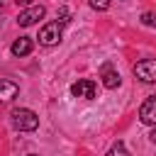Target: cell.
Wrapping results in <instances>:
<instances>
[{
  "instance_id": "obj_7",
  "label": "cell",
  "mask_w": 156,
  "mask_h": 156,
  "mask_svg": "<svg viewBox=\"0 0 156 156\" xmlns=\"http://www.w3.org/2000/svg\"><path fill=\"white\" fill-rule=\"evenodd\" d=\"M32 49H34V41H32V37H20V39H15L12 41V46H10V51H12V56H27V54H32Z\"/></svg>"
},
{
  "instance_id": "obj_6",
  "label": "cell",
  "mask_w": 156,
  "mask_h": 156,
  "mask_svg": "<svg viewBox=\"0 0 156 156\" xmlns=\"http://www.w3.org/2000/svg\"><path fill=\"white\" fill-rule=\"evenodd\" d=\"M139 119L146 127H156V95H149L139 107Z\"/></svg>"
},
{
  "instance_id": "obj_14",
  "label": "cell",
  "mask_w": 156,
  "mask_h": 156,
  "mask_svg": "<svg viewBox=\"0 0 156 156\" xmlns=\"http://www.w3.org/2000/svg\"><path fill=\"white\" fill-rule=\"evenodd\" d=\"M15 2H17L20 7H24V10H27V7H32V0H15Z\"/></svg>"
},
{
  "instance_id": "obj_17",
  "label": "cell",
  "mask_w": 156,
  "mask_h": 156,
  "mask_svg": "<svg viewBox=\"0 0 156 156\" xmlns=\"http://www.w3.org/2000/svg\"><path fill=\"white\" fill-rule=\"evenodd\" d=\"M0 10H2V0H0Z\"/></svg>"
},
{
  "instance_id": "obj_4",
  "label": "cell",
  "mask_w": 156,
  "mask_h": 156,
  "mask_svg": "<svg viewBox=\"0 0 156 156\" xmlns=\"http://www.w3.org/2000/svg\"><path fill=\"white\" fill-rule=\"evenodd\" d=\"M71 95L73 98H83V100H93L98 95V85L90 78H80V80H76L71 85Z\"/></svg>"
},
{
  "instance_id": "obj_8",
  "label": "cell",
  "mask_w": 156,
  "mask_h": 156,
  "mask_svg": "<svg viewBox=\"0 0 156 156\" xmlns=\"http://www.w3.org/2000/svg\"><path fill=\"white\" fill-rule=\"evenodd\" d=\"M102 85L107 88V90H115V88H119V83H122V78H119V73L110 66V63H105L102 66Z\"/></svg>"
},
{
  "instance_id": "obj_10",
  "label": "cell",
  "mask_w": 156,
  "mask_h": 156,
  "mask_svg": "<svg viewBox=\"0 0 156 156\" xmlns=\"http://www.w3.org/2000/svg\"><path fill=\"white\" fill-rule=\"evenodd\" d=\"M105 156H129V151H127V146H124L122 141H117V144H115Z\"/></svg>"
},
{
  "instance_id": "obj_11",
  "label": "cell",
  "mask_w": 156,
  "mask_h": 156,
  "mask_svg": "<svg viewBox=\"0 0 156 156\" xmlns=\"http://www.w3.org/2000/svg\"><path fill=\"white\" fill-rule=\"evenodd\" d=\"M141 24L156 27V12H141Z\"/></svg>"
},
{
  "instance_id": "obj_3",
  "label": "cell",
  "mask_w": 156,
  "mask_h": 156,
  "mask_svg": "<svg viewBox=\"0 0 156 156\" xmlns=\"http://www.w3.org/2000/svg\"><path fill=\"white\" fill-rule=\"evenodd\" d=\"M134 76L141 83H156V58H141L134 63Z\"/></svg>"
},
{
  "instance_id": "obj_5",
  "label": "cell",
  "mask_w": 156,
  "mask_h": 156,
  "mask_svg": "<svg viewBox=\"0 0 156 156\" xmlns=\"http://www.w3.org/2000/svg\"><path fill=\"white\" fill-rule=\"evenodd\" d=\"M44 15H46V7H44V5H32V7H27V10H22V12L17 15V24H20V27H32V24L39 22Z\"/></svg>"
},
{
  "instance_id": "obj_15",
  "label": "cell",
  "mask_w": 156,
  "mask_h": 156,
  "mask_svg": "<svg viewBox=\"0 0 156 156\" xmlns=\"http://www.w3.org/2000/svg\"><path fill=\"white\" fill-rule=\"evenodd\" d=\"M149 139H151V144H156V127L151 129V134H149Z\"/></svg>"
},
{
  "instance_id": "obj_2",
  "label": "cell",
  "mask_w": 156,
  "mask_h": 156,
  "mask_svg": "<svg viewBox=\"0 0 156 156\" xmlns=\"http://www.w3.org/2000/svg\"><path fill=\"white\" fill-rule=\"evenodd\" d=\"M63 37V24L61 22H46L41 29H39V44L41 46H56Z\"/></svg>"
},
{
  "instance_id": "obj_13",
  "label": "cell",
  "mask_w": 156,
  "mask_h": 156,
  "mask_svg": "<svg viewBox=\"0 0 156 156\" xmlns=\"http://www.w3.org/2000/svg\"><path fill=\"white\" fill-rule=\"evenodd\" d=\"M68 17H71V15H68V7H61V10H58V22H61V24H66V22H68Z\"/></svg>"
},
{
  "instance_id": "obj_16",
  "label": "cell",
  "mask_w": 156,
  "mask_h": 156,
  "mask_svg": "<svg viewBox=\"0 0 156 156\" xmlns=\"http://www.w3.org/2000/svg\"><path fill=\"white\" fill-rule=\"evenodd\" d=\"M27 156H37V154H27Z\"/></svg>"
},
{
  "instance_id": "obj_1",
  "label": "cell",
  "mask_w": 156,
  "mask_h": 156,
  "mask_svg": "<svg viewBox=\"0 0 156 156\" xmlns=\"http://www.w3.org/2000/svg\"><path fill=\"white\" fill-rule=\"evenodd\" d=\"M10 119H12V127L20 129V132H34V129L39 127V117H37L32 110H27V107H17V110H12Z\"/></svg>"
},
{
  "instance_id": "obj_12",
  "label": "cell",
  "mask_w": 156,
  "mask_h": 156,
  "mask_svg": "<svg viewBox=\"0 0 156 156\" xmlns=\"http://www.w3.org/2000/svg\"><path fill=\"white\" fill-rule=\"evenodd\" d=\"M90 7L102 12V10H107V7H110V0H90Z\"/></svg>"
},
{
  "instance_id": "obj_9",
  "label": "cell",
  "mask_w": 156,
  "mask_h": 156,
  "mask_svg": "<svg viewBox=\"0 0 156 156\" xmlns=\"http://www.w3.org/2000/svg\"><path fill=\"white\" fill-rule=\"evenodd\" d=\"M17 93H20V85H17L15 80L0 78V102H7V100H12Z\"/></svg>"
}]
</instances>
